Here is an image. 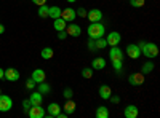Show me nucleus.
Listing matches in <instances>:
<instances>
[{
	"label": "nucleus",
	"instance_id": "obj_1",
	"mask_svg": "<svg viewBox=\"0 0 160 118\" xmlns=\"http://www.w3.org/2000/svg\"><path fill=\"white\" fill-rule=\"evenodd\" d=\"M139 50H141V54L146 56L148 59H154L158 56V46L155 43H151V42H141L138 43Z\"/></svg>",
	"mask_w": 160,
	"mask_h": 118
},
{
	"label": "nucleus",
	"instance_id": "obj_2",
	"mask_svg": "<svg viewBox=\"0 0 160 118\" xmlns=\"http://www.w3.org/2000/svg\"><path fill=\"white\" fill-rule=\"evenodd\" d=\"M87 32H88V37H90V38L96 40V38H99V37L104 35L106 27H104V24H101V21H98V22H90Z\"/></svg>",
	"mask_w": 160,
	"mask_h": 118
},
{
	"label": "nucleus",
	"instance_id": "obj_3",
	"mask_svg": "<svg viewBox=\"0 0 160 118\" xmlns=\"http://www.w3.org/2000/svg\"><path fill=\"white\" fill-rule=\"evenodd\" d=\"M120 40H122V35H120L118 32L112 31L108 34V37H106V42H108V46H118Z\"/></svg>",
	"mask_w": 160,
	"mask_h": 118
},
{
	"label": "nucleus",
	"instance_id": "obj_4",
	"mask_svg": "<svg viewBox=\"0 0 160 118\" xmlns=\"http://www.w3.org/2000/svg\"><path fill=\"white\" fill-rule=\"evenodd\" d=\"M13 107V101L7 94H0V112H8Z\"/></svg>",
	"mask_w": 160,
	"mask_h": 118
},
{
	"label": "nucleus",
	"instance_id": "obj_5",
	"mask_svg": "<svg viewBox=\"0 0 160 118\" xmlns=\"http://www.w3.org/2000/svg\"><path fill=\"white\" fill-rule=\"evenodd\" d=\"M87 18L90 22H98L102 19V11L99 8H91L88 13H87Z\"/></svg>",
	"mask_w": 160,
	"mask_h": 118
},
{
	"label": "nucleus",
	"instance_id": "obj_6",
	"mask_svg": "<svg viewBox=\"0 0 160 118\" xmlns=\"http://www.w3.org/2000/svg\"><path fill=\"white\" fill-rule=\"evenodd\" d=\"M28 115H29L31 118H43V116L47 115V112H45L43 107H40V106H32V107L29 109Z\"/></svg>",
	"mask_w": 160,
	"mask_h": 118
},
{
	"label": "nucleus",
	"instance_id": "obj_7",
	"mask_svg": "<svg viewBox=\"0 0 160 118\" xmlns=\"http://www.w3.org/2000/svg\"><path fill=\"white\" fill-rule=\"evenodd\" d=\"M127 54H128V58H131V59H138V58L141 56V50H139V46H138L136 43H130V45L127 46Z\"/></svg>",
	"mask_w": 160,
	"mask_h": 118
},
{
	"label": "nucleus",
	"instance_id": "obj_8",
	"mask_svg": "<svg viewBox=\"0 0 160 118\" xmlns=\"http://www.w3.org/2000/svg\"><path fill=\"white\" fill-rule=\"evenodd\" d=\"M61 18L66 21V22H74V19L77 18V13L74 8H66L61 11Z\"/></svg>",
	"mask_w": 160,
	"mask_h": 118
},
{
	"label": "nucleus",
	"instance_id": "obj_9",
	"mask_svg": "<svg viewBox=\"0 0 160 118\" xmlns=\"http://www.w3.org/2000/svg\"><path fill=\"white\" fill-rule=\"evenodd\" d=\"M128 83L131 85V86H141L142 83H144V75L139 72V73H131L130 77H128Z\"/></svg>",
	"mask_w": 160,
	"mask_h": 118
},
{
	"label": "nucleus",
	"instance_id": "obj_10",
	"mask_svg": "<svg viewBox=\"0 0 160 118\" xmlns=\"http://www.w3.org/2000/svg\"><path fill=\"white\" fill-rule=\"evenodd\" d=\"M109 58H111V61H123V51L118 46H111Z\"/></svg>",
	"mask_w": 160,
	"mask_h": 118
},
{
	"label": "nucleus",
	"instance_id": "obj_11",
	"mask_svg": "<svg viewBox=\"0 0 160 118\" xmlns=\"http://www.w3.org/2000/svg\"><path fill=\"white\" fill-rule=\"evenodd\" d=\"M66 32H68V35H71V37H80V34H82V27H80L78 24L71 22L68 27H66Z\"/></svg>",
	"mask_w": 160,
	"mask_h": 118
},
{
	"label": "nucleus",
	"instance_id": "obj_12",
	"mask_svg": "<svg viewBox=\"0 0 160 118\" xmlns=\"http://www.w3.org/2000/svg\"><path fill=\"white\" fill-rule=\"evenodd\" d=\"M3 78H7L8 82H18L19 80V72L16 69H13V67L5 69V77Z\"/></svg>",
	"mask_w": 160,
	"mask_h": 118
},
{
	"label": "nucleus",
	"instance_id": "obj_13",
	"mask_svg": "<svg viewBox=\"0 0 160 118\" xmlns=\"http://www.w3.org/2000/svg\"><path fill=\"white\" fill-rule=\"evenodd\" d=\"M31 78H32L35 83H42V82H45L47 73H45L43 69H35V70L32 72V77H31Z\"/></svg>",
	"mask_w": 160,
	"mask_h": 118
},
{
	"label": "nucleus",
	"instance_id": "obj_14",
	"mask_svg": "<svg viewBox=\"0 0 160 118\" xmlns=\"http://www.w3.org/2000/svg\"><path fill=\"white\" fill-rule=\"evenodd\" d=\"M123 113H125V118H138V113H139V112H138V107H136V106L130 104V106L125 107Z\"/></svg>",
	"mask_w": 160,
	"mask_h": 118
},
{
	"label": "nucleus",
	"instance_id": "obj_15",
	"mask_svg": "<svg viewBox=\"0 0 160 118\" xmlns=\"http://www.w3.org/2000/svg\"><path fill=\"white\" fill-rule=\"evenodd\" d=\"M29 101H31L32 106H42V102H43V94L38 93V91H34V93L29 96Z\"/></svg>",
	"mask_w": 160,
	"mask_h": 118
},
{
	"label": "nucleus",
	"instance_id": "obj_16",
	"mask_svg": "<svg viewBox=\"0 0 160 118\" xmlns=\"http://www.w3.org/2000/svg\"><path fill=\"white\" fill-rule=\"evenodd\" d=\"M61 112V106L56 102L48 104V118H56V115Z\"/></svg>",
	"mask_w": 160,
	"mask_h": 118
},
{
	"label": "nucleus",
	"instance_id": "obj_17",
	"mask_svg": "<svg viewBox=\"0 0 160 118\" xmlns=\"http://www.w3.org/2000/svg\"><path fill=\"white\" fill-rule=\"evenodd\" d=\"M106 67V59H102V58H95L91 61V69L93 70H101V69H104Z\"/></svg>",
	"mask_w": 160,
	"mask_h": 118
},
{
	"label": "nucleus",
	"instance_id": "obj_18",
	"mask_svg": "<svg viewBox=\"0 0 160 118\" xmlns=\"http://www.w3.org/2000/svg\"><path fill=\"white\" fill-rule=\"evenodd\" d=\"M111 94H112L111 86H108V85H101L99 86V96H101V99H109Z\"/></svg>",
	"mask_w": 160,
	"mask_h": 118
},
{
	"label": "nucleus",
	"instance_id": "obj_19",
	"mask_svg": "<svg viewBox=\"0 0 160 118\" xmlns=\"http://www.w3.org/2000/svg\"><path fill=\"white\" fill-rule=\"evenodd\" d=\"M48 18H53V19L61 18V8H59V7H56V5L48 7Z\"/></svg>",
	"mask_w": 160,
	"mask_h": 118
},
{
	"label": "nucleus",
	"instance_id": "obj_20",
	"mask_svg": "<svg viewBox=\"0 0 160 118\" xmlns=\"http://www.w3.org/2000/svg\"><path fill=\"white\" fill-rule=\"evenodd\" d=\"M53 27H55L56 31H66V27H68V22H66L62 18H56L55 21H53Z\"/></svg>",
	"mask_w": 160,
	"mask_h": 118
},
{
	"label": "nucleus",
	"instance_id": "obj_21",
	"mask_svg": "<svg viewBox=\"0 0 160 118\" xmlns=\"http://www.w3.org/2000/svg\"><path fill=\"white\" fill-rule=\"evenodd\" d=\"M96 118H109V109L108 107H104V106H99L95 112Z\"/></svg>",
	"mask_w": 160,
	"mask_h": 118
},
{
	"label": "nucleus",
	"instance_id": "obj_22",
	"mask_svg": "<svg viewBox=\"0 0 160 118\" xmlns=\"http://www.w3.org/2000/svg\"><path fill=\"white\" fill-rule=\"evenodd\" d=\"M75 109H77L75 102H74L72 99H68V102L64 104V112L68 113V115H71V113H74V112H75Z\"/></svg>",
	"mask_w": 160,
	"mask_h": 118
},
{
	"label": "nucleus",
	"instance_id": "obj_23",
	"mask_svg": "<svg viewBox=\"0 0 160 118\" xmlns=\"http://www.w3.org/2000/svg\"><path fill=\"white\" fill-rule=\"evenodd\" d=\"M40 56H42L43 59H51L53 56H55V51H53V48H50V46H45L42 50V53H40Z\"/></svg>",
	"mask_w": 160,
	"mask_h": 118
},
{
	"label": "nucleus",
	"instance_id": "obj_24",
	"mask_svg": "<svg viewBox=\"0 0 160 118\" xmlns=\"http://www.w3.org/2000/svg\"><path fill=\"white\" fill-rule=\"evenodd\" d=\"M37 91L38 93H42V94H47V93H50L51 91V86L48 85V83H45V82H42V83H37Z\"/></svg>",
	"mask_w": 160,
	"mask_h": 118
},
{
	"label": "nucleus",
	"instance_id": "obj_25",
	"mask_svg": "<svg viewBox=\"0 0 160 118\" xmlns=\"http://www.w3.org/2000/svg\"><path fill=\"white\" fill-rule=\"evenodd\" d=\"M152 70H154V64H152L151 61H148V62H144V64H142V67H141V73H142V75L151 73Z\"/></svg>",
	"mask_w": 160,
	"mask_h": 118
},
{
	"label": "nucleus",
	"instance_id": "obj_26",
	"mask_svg": "<svg viewBox=\"0 0 160 118\" xmlns=\"http://www.w3.org/2000/svg\"><path fill=\"white\" fill-rule=\"evenodd\" d=\"M37 15H38L40 18H48V5H47V3H45V5H40Z\"/></svg>",
	"mask_w": 160,
	"mask_h": 118
},
{
	"label": "nucleus",
	"instance_id": "obj_27",
	"mask_svg": "<svg viewBox=\"0 0 160 118\" xmlns=\"http://www.w3.org/2000/svg\"><path fill=\"white\" fill-rule=\"evenodd\" d=\"M95 45H96V50H104L106 46H108V42H106V38L99 37L95 40Z\"/></svg>",
	"mask_w": 160,
	"mask_h": 118
},
{
	"label": "nucleus",
	"instance_id": "obj_28",
	"mask_svg": "<svg viewBox=\"0 0 160 118\" xmlns=\"http://www.w3.org/2000/svg\"><path fill=\"white\" fill-rule=\"evenodd\" d=\"M146 3V0H130V5L133 8H142Z\"/></svg>",
	"mask_w": 160,
	"mask_h": 118
},
{
	"label": "nucleus",
	"instance_id": "obj_29",
	"mask_svg": "<svg viewBox=\"0 0 160 118\" xmlns=\"http://www.w3.org/2000/svg\"><path fill=\"white\" fill-rule=\"evenodd\" d=\"M112 67L115 69V72H122V67H123V61H112Z\"/></svg>",
	"mask_w": 160,
	"mask_h": 118
},
{
	"label": "nucleus",
	"instance_id": "obj_30",
	"mask_svg": "<svg viewBox=\"0 0 160 118\" xmlns=\"http://www.w3.org/2000/svg\"><path fill=\"white\" fill-rule=\"evenodd\" d=\"M82 77L83 78H91L93 77V69H88V67L82 69Z\"/></svg>",
	"mask_w": 160,
	"mask_h": 118
},
{
	"label": "nucleus",
	"instance_id": "obj_31",
	"mask_svg": "<svg viewBox=\"0 0 160 118\" xmlns=\"http://www.w3.org/2000/svg\"><path fill=\"white\" fill-rule=\"evenodd\" d=\"M32 107V104H31V101L29 99H26V101H22V109H24V112L28 113L29 112V109Z\"/></svg>",
	"mask_w": 160,
	"mask_h": 118
},
{
	"label": "nucleus",
	"instance_id": "obj_32",
	"mask_svg": "<svg viewBox=\"0 0 160 118\" xmlns=\"http://www.w3.org/2000/svg\"><path fill=\"white\" fill-rule=\"evenodd\" d=\"M66 99H72V96H74V91L71 89V88H66L64 89V94H62Z\"/></svg>",
	"mask_w": 160,
	"mask_h": 118
},
{
	"label": "nucleus",
	"instance_id": "obj_33",
	"mask_svg": "<svg viewBox=\"0 0 160 118\" xmlns=\"http://www.w3.org/2000/svg\"><path fill=\"white\" fill-rule=\"evenodd\" d=\"M87 46H88V50H90V51H95V50H96V45H95V40H93V38H90V40L87 42Z\"/></svg>",
	"mask_w": 160,
	"mask_h": 118
},
{
	"label": "nucleus",
	"instance_id": "obj_34",
	"mask_svg": "<svg viewBox=\"0 0 160 118\" xmlns=\"http://www.w3.org/2000/svg\"><path fill=\"white\" fill-rule=\"evenodd\" d=\"M75 13H77V16H80V18H87V10L85 8H78V10H75Z\"/></svg>",
	"mask_w": 160,
	"mask_h": 118
},
{
	"label": "nucleus",
	"instance_id": "obj_35",
	"mask_svg": "<svg viewBox=\"0 0 160 118\" xmlns=\"http://www.w3.org/2000/svg\"><path fill=\"white\" fill-rule=\"evenodd\" d=\"M35 85H37V83L32 80V78H29V80L26 82V88H28V89H34V88H35Z\"/></svg>",
	"mask_w": 160,
	"mask_h": 118
},
{
	"label": "nucleus",
	"instance_id": "obj_36",
	"mask_svg": "<svg viewBox=\"0 0 160 118\" xmlns=\"http://www.w3.org/2000/svg\"><path fill=\"white\" fill-rule=\"evenodd\" d=\"M66 37H68V32H66V31H58V38H59V40H64Z\"/></svg>",
	"mask_w": 160,
	"mask_h": 118
},
{
	"label": "nucleus",
	"instance_id": "obj_37",
	"mask_svg": "<svg viewBox=\"0 0 160 118\" xmlns=\"http://www.w3.org/2000/svg\"><path fill=\"white\" fill-rule=\"evenodd\" d=\"M109 99H111V102H112V104H118V102H120V97H118V96H112V94H111V97H109Z\"/></svg>",
	"mask_w": 160,
	"mask_h": 118
},
{
	"label": "nucleus",
	"instance_id": "obj_38",
	"mask_svg": "<svg viewBox=\"0 0 160 118\" xmlns=\"http://www.w3.org/2000/svg\"><path fill=\"white\" fill-rule=\"evenodd\" d=\"M32 2H34L35 5L40 7V5H45V3H47V0H32Z\"/></svg>",
	"mask_w": 160,
	"mask_h": 118
},
{
	"label": "nucleus",
	"instance_id": "obj_39",
	"mask_svg": "<svg viewBox=\"0 0 160 118\" xmlns=\"http://www.w3.org/2000/svg\"><path fill=\"white\" fill-rule=\"evenodd\" d=\"M3 32H5V26H3V24H0V35H2Z\"/></svg>",
	"mask_w": 160,
	"mask_h": 118
},
{
	"label": "nucleus",
	"instance_id": "obj_40",
	"mask_svg": "<svg viewBox=\"0 0 160 118\" xmlns=\"http://www.w3.org/2000/svg\"><path fill=\"white\" fill-rule=\"evenodd\" d=\"M3 77H5V70H3V69H0V80H2Z\"/></svg>",
	"mask_w": 160,
	"mask_h": 118
},
{
	"label": "nucleus",
	"instance_id": "obj_41",
	"mask_svg": "<svg viewBox=\"0 0 160 118\" xmlns=\"http://www.w3.org/2000/svg\"><path fill=\"white\" fill-rule=\"evenodd\" d=\"M68 2H69V3H74V2H77V0H68Z\"/></svg>",
	"mask_w": 160,
	"mask_h": 118
}]
</instances>
